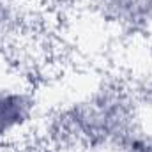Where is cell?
I'll return each instance as SVG.
<instances>
[{"mask_svg": "<svg viewBox=\"0 0 152 152\" xmlns=\"http://www.w3.org/2000/svg\"><path fill=\"white\" fill-rule=\"evenodd\" d=\"M28 113V101L21 94H0V134L16 127Z\"/></svg>", "mask_w": 152, "mask_h": 152, "instance_id": "1", "label": "cell"}]
</instances>
